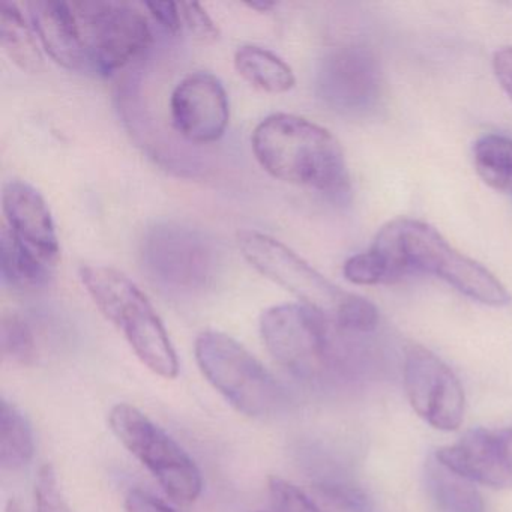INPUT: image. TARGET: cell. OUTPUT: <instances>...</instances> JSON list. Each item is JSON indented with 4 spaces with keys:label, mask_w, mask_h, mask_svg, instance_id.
<instances>
[{
    "label": "cell",
    "mask_w": 512,
    "mask_h": 512,
    "mask_svg": "<svg viewBox=\"0 0 512 512\" xmlns=\"http://www.w3.org/2000/svg\"><path fill=\"white\" fill-rule=\"evenodd\" d=\"M251 148L260 166L280 181L328 194H344L350 178L337 137L301 116L275 113L263 119Z\"/></svg>",
    "instance_id": "6da1fadb"
},
{
    "label": "cell",
    "mask_w": 512,
    "mask_h": 512,
    "mask_svg": "<svg viewBox=\"0 0 512 512\" xmlns=\"http://www.w3.org/2000/svg\"><path fill=\"white\" fill-rule=\"evenodd\" d=\"M388 263L391 280L406 272L436 275L473 301L491 307L511 302L506 287L484 266L461 254L433 227L412 218H397L382 227L374 239Z\"/></svg>",
    "instance_id": "7a4b0ae2"
},
{
    "label": "cell",
    "mask_w": 512,
    "mask_h": 512,
    "mask_svg": "<svg viewBox=\"0 0 512 512\" xmlns=\"http://www.w3.org/2000/svg\"><path fill=\"white\" fill-rule=\"evenodd\" d=\"M238 245L254 269L325 317L332 328L349 334H368L377 328L379 313L368 299L344 292L278 239L241 230Z\"/></svg>",
    "instance_id": "3957f363"
},
{
    "label": "cell",
    "mask_w": 512,
    "mask_h": 512,
    "mask_svg": "<svg viewBox=\"0 0 512 512\" xmlns=\"http://www.w3.org/2000/svg\"><path fill=\"white\" fill-rule=\"evenodd\" d=\"M80 280L143 365L164 379L178 377V356L169 334L148 296L130 277L110 266L86 265L80 268Z\"/></svg>",
    "instance_id": "277c9868"
},
{
    "label": "cell",
    "mask_w": 512,
    "mask_h": 512,
    "mask_svg": "<svg viewBox=\"0 0 512 512\" xmlns=\"http://www.w3.org/2000/svg\"><path fill=\"white\" fill-rule=\"evenodd\" d=\"M194 353L203 376L238 412L265 419L283 409L286 397L280 383L235 338L223 332H203Z\"/></svg>",
    "instance_id": "5b68a950"
},
{
    "label": "cell",
    "mask_w": 512,
    "mask_h": 512,
    "mask_svg": "<svg viewBox=\"0 0 512 512\" xmlns=\"http://www.w3.org/2000/svg\"><path fill=\"white\" fill-rule=\"evenodd\" d=\"M109 424L119 442L152 473L164 493L176 503H191L203 488L202 473L193 458L145 413L127 403L110 410Z\"/></svg>",
    "instance_id": "8992f818"
},
{
    "label": "cell",
    "mask_w": 512,
    "mask_h": 512,
    "mask_svg": "<svg viewBox=\"0 0 512 512\" xmlns=\"http://www.w3.org/2000/svg\"><path fill=\"white\" fill-rule=\"evenodd\" d=\"M331 323L302 304L274 305L260 317V334L272 358L299 379L313 380L337 361Z\"/></svg>",
    "instance_id": "52a82bcc"
},
{
    "label": "cell",
    "mask_w": 512,
    "mask_h": 512,
    "mask_svg": "<svg viewBox=\"0 0 512 512\" xmlns=\"http://www.w3.org/2000/svg\"><path fill=\"white\" fill-rule=\"evenodd\" d=\"M88 71L112 76L139 59L152 44V31L142 11L124 2H73Z\"/></svg>",
    "instance_id": "ba28073f"
},
{
    "label": "cell",
    "mask_w": 512,
    "mask_h": 512,
    "mask_svg": "<svg viewBox=\"0 0 512 512\" xmlns=\"http://www.w3.org/2000/svg\"><path fill=\"white\" fill-rule=\"evenodd\" d=\"M143 268L149 277L173 292H197L212 283L217 256L196 230L161 224L143 239Z\"/></svg>",
    "instance_id": "9c48e42d"
},
{
    "label": "cell",
    "mask_w": 512,
    "mask_h": 512,
    "mask_svg": "<svg viewBox=\"0 0 512 512\" xmlns=\"http://www.w3.org/2000/svg\"><path fill=\"white\" fill-rule=\"evenodd\" d=\"M404 386L413 410L437 430L454 431L464 418L463 386L454 371L421 346L407 349Z\"/></svg>",
    "instance_id": "30bf717a"
},
{
    "label": "cell",
    "mask_w": 512,
    "mask_h": 512,
    "mask_svg": "<svg viewBox=\"0 0 512 512\" xmlns=\"http://www.w3.org/2000/svg\"><path fill=\"white\" fill-rule=\"evenodd\" d=\"M173 127L188 142L209 145L226 133L230 104L223 83L214 74L197 71L178 83L170 97Z\"/></svg>",
    "instance_id": "8fae6325"
},
{
    "label": "cell",
    "mask_w": 512,
    "mask_h": 512,
    "mask_svg": "<svg viewBox=\"0 0 512 512\" xmlns=\"http://www.w3.org/2000/svg\"><path fill=\"white\" fill-rule=\"evenodd\" d=\"M436 460L475 484L512 488V425L469 431L454 445L440 448Z\"/></svg>",
    "instance_id": "7c38bea8"
},
{
    "label": "cell",
    "mask_w": 512,
    "mask_h": 512,
    "mask_svg": "<svg viewBox=\"0 0 512 512\" xmlns=\"http://www.w3.org/2000/svg\"><path fill=\"white\" fill-rule=\"evenodd\" d=\"M323 98L335 109L365 113L382 95V74L376 58L367 50L350 47L326 59L320 73Z\"/></svg>",
    "instance_id": "4fadbf2b"
},
{
    "label": "cell",
    "mask_w": 512,
    "mask_h": 512,
    "mask_svg": "<svg viewBox=\"0 0 512 512\" xmlns=\"http://www.w3.org/2000/svg\"><path fill=\"white\" fill-rule=\"evenodd\" d=\"M5 226L14 236L55 268L61 257L58 232L52 212L37 188L20 179H11L2 191Z\"/></svg>",
    "instance_id": "5bb4252c"
},
{
    "label": "cell",
    "mask_w": 512,
    "mask_h": 512,
    "mask_svg": "<svg viewBox=\"0 0 512 512\" xmlns=\"http://www.w3.org/2000/svg\"><path fill=\"white\" fill-rule=\"evenodd\" d=\"M29 19L50 58L70 71H88L85 47L73 2L34 0L28 4Z\"/></svg>",
    "instance_id": "9a60e30c"
},
{
    "label": "cell",
    "mask_w": 512,
    "mask_h": 512,
    "mask_svg": "<svg viewBox=\"0 0 512 512\" xmlns=\"http://www.w3.org/2000/svg\"><path fill=\"white\" fill-rule=\"evenodd\" d=\"M0 266L4 283L22 292L43 289L52 278V266L25 247L5 224L0 233Z\"/></svg>",
    "instance_id": "2e32d148"
},
{
    "label": "cell",
    "mask_w": 512,
    "mask_h": 512,
    "mask_svg": "<svg viewBox=\"0 0 512 512\" xmlns=\"http://www.w3.org/2000/svg\"><path fill=\"white\" fill-rule=\"evenodd\" d=\"M235 68L245 82L268 94H284L296 83L287 62L271 50L251 44L236 50Z\"/></svg>",
    "instance_id": "e0dca14e"
},
{
    "label": "cell",
    "mask_w": 512,
    "mask_h": 512,
    "mask_svg": "<svg viewBox=\"0 0 512 512\" xmlns=\"http://www.w3.org/2000/svg\"><path fill=\"white\" fill-rule=\"evenodd\" d=\"M37 40L20 8L11 2H2L0 43L8 58L25 73L37 74L43 71L44 59Z\"/></svg>",
    "instance_id": "ac0fdd59"
},
{
    "label": "cell",
    "mask_w": 512,
    "mask_h": 512,
    "mask_svg": "<svg viewBox=\"0 0 512 512\" xmlns=\"http://www.w3.org/2000/svg\"><path fill=\"white\" fill-rule=\"evenodd\" d=\"M35 443L31 424L10 401H0V466L19 470L31 463Z\"/></svg>",
    "instance_id": "d6986e66"
},
{
    "label": "cell",
    "mask_w": 512,
    "mask_h": 512,
    "mask_svg": "<svg viewBox=\"0 0 512 512\" xmlns=\"http://www.w3.org/2000/svg\"><path fill=\"white\" fill-rule=\"evenodd\" d=\"M467 482L437 460L428 463V490L443 512H482L481 497Z\"/></svg>",
    "instance_id": "ffe728a7"
},
{
    "label": "cell",
    "mask_w": 512,
    "mask_h": 512,
    "mask_svg": "<svg viewBox=\"0 0 512 512\" xmlns=\"http://www.w3.org/2000/svg\"><path fill=\"white\" fill-rule=\"evenodd\" d=\"M473 161L485 184L512 194V139L499 134L481 137L473 148Z\"/></svg>",
    "instance_id": "44dd1931"
},
{
    "label": "cell",
    "mask_w": 512,
    "mask_h": 512,
    "mask_svg": "<svg viewBox=\"0 0 512 512\" xmlns=\"http://www.w3.org/2000/svg\"><path fill=\"white\" fill-rule=\"evenodd\" d=\"M0 352L4 359L28 367L37 359V341L26 320L19 314H7L0 325Z\"/></svg>",
    "instance_id": "7402d4cb"
},
{
    "label": "cell",
    "mask_w": 512,
    "mask_h": 512,
    "mask_svg": "<svg viewBox=\"0 0 512 512\" xmlns=\"http://www.w3.org/2000/svg\"><path fill=\"white\" fill-rule=\"evenodd\" d=\"M343 272L346 280L356 286H374L392 281L388 263L373 248L350 257L344 263Z\"/></svg>",
    "instance_id": "603a6c76"
},
{
    "label": "cell",
    "mask_w": 512,
    "mask_h": 512,
    "mask_svg": "<svg viewBox=\"0 0 512 512\" xmlns=\"http://www.w3.org/2000/svg\"><path fill=\"white\" fill-rule=\"evenodd\" d=\"M269 494L277 512H322L304 491L284 479L271 478Z\"/></svg>",
    "instance_id": "cb8c5ba5"
},
{
    "label": "cell",
    "mask_w": 512,
    "mask_h": 512,
    "mask_svg": "<svg viewBox=\"0 0 512 512\" xmlns=\"http://www.w3.org/2000/svg\"><path fill=\"white\" fill-rule=\"evenodd\" d=\"M37 512H73L62 496L55 469L50 464L41 467L35 484Z\"/></svg>",
    "instance_id": "d4e9b609"
},
{
    "label": "cell",
    "mask_w": 512,
    "mask_h": 512,
    "mask_svg": "<svg viewBox=\"0 0 512 512\" xmlns=\"http://www.w3.org/2000/svg\"><path fill=\"white\" fill-rule=\"evenodd\" d=\"M182 23L194 38L203 44H212L220 38V29L206 10L197 2H181Z\"/></svg>",
    "instance_id": "484cf974"
},
{
    "label": "cell",
    "mask_w": 512,
    "mask_h": 512,
    "mask_svg": "<svg viewBox=\"0 0 512 512\" xmlns=\"http://www.w3.org/2000/svg\"><path fill=\"white\" fill-rule=\"evenodd\" d=\"M323 490L338 505L349 509L350 512H371L370 500L359 488L344 484H325Z\"/></svg>",
    "instance_id": "4316f807"
},
{
    "label": "cell",
    "mask_w": 512,
    "mask_h": 512,
    "mask_svg": "<svg viewBox=\"0 0 512 512\" xmlns=\"http://www.w3.org/2000/svg\"><path fill=\"white\" fill-rule=\"evenodd\" d=\"M151 16L166 29L169 34L178 35L181 32L182 16L179 4L173 2H148L145 5Z\"/></svg>",
    "instance_id": "83f0119b"
},
{
    "label": "cell",
    "mask_w": 512,
    "mask_h": 512,
    "mask_svg": "<svg viewBox=\"0 0 512 512\" xmlns=\"http://www.w3.org/2000/svg\"><path fill=\"white\" fill-rule=\"evenodd\" d=\"M125 511L127 512H175L167 503L158 497L152 496L148 491L134 488L125 497Z\"/></svg>",
    "instance_id": "f1b7e54d"
},
{
    "label": "cell",
    "mask_w": 512,
    "mask_h": 512,
    "mask_svg": "<svg viewBox=\"0 0 512 512\" xmlns=\"http://www.w3.org/2000/svg\"><path fill=\"white\" fill-rule=\"evenodd\" d=\"M493 68L500 85L512 98V47L497 50L493 58Z\"/></svg>",
    "instance_id": "f546056e"
},
{
    "label": "cell",
    "mask_w": 512,
    "mask_h": 512,
    "mask_svg": "<svg viewBox=\"0 0 512 512\" xmlns=\"http://www.w3.org/2000/svg\"><path fill=\"white\" fill-rule=\"evenodd\" d=\"M248 8H251V10L259 11V13H269V11L274 10L275 7H277V4L275 2H250V4H247Z\"/></svg>",
    "instance_id": "4dcf8cb0"
},
{
    "label": "cell",
    "mask_w": 512,
    "mask_h": 512,
    "mask_svg": "<svg viewBox=\"0 0 512 512\" xmlns=\"http://www.w3.org/2000/svg\"><path fill=\"white\" fill-rule=\"evenodd\" d=\"M7 512H23V509L19 503L11 502L10 505H8Z\"/></svg>",
    "instance_id": "1f68e13d"
}]
</instances>
